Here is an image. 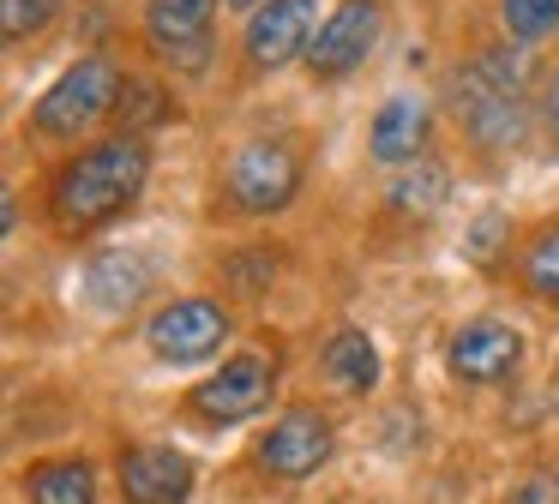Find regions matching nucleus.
I'll use <instances>...</instances> for the list:
<instances>
[{"instance_id":"nucleus-19","label":"nucleus","mask_w":559,"mask_h":504,"mask_svg":"<svg viewBox=\"0 0 559 504\" xmlns=\"http://www.w3.org/2000/svg\"><path fill=\"white\" fill-rule=\"evenodd\" d=\"M499 19L518 43H542L559 31V0H499Z\"/></svg>"},{"instance_id":"nucleus-17","label":"nucleus","mask_w":559,"mask_h":504,"mask_svg":"<svg viewBox=\"0 0 559 504\" xmlns=\"http://www.w3.org/2000/svg\"><path fill=\"white\" fill-rule=\"evenodd\" d=\"M445 192H451V175L439 163H415V168H403L397 180H391V211H403V216H433L439 204H445Z\"/></svg>"},{"instance_id":"nucleus-11","label":"nucleus","mask_w":559,"mask_h":504,"mask_svg":"<svg viewBox=\"0 0 559 504\" xmlns=\"http://www.w3.org/2000/svg\"><path fill=\"white\" fill-rule=\"evenodd\" d=\"M313 12L319 0H271L247 19V60L253 67H289L295 55L313 48Z\"/></svg>"},{"instance_id":"nucleus-23","label":"nucleus","mask_w":559,"mask_h":504,"mask_svg":"<svg viewBox=\"0 0 559 504\" xmlns=\"http://www.w3.org/2000/svg\"><path fill=\"white\" fill-rule=\"evenodd\" d=\"M506 504H559V468H530V475L506 492Z\"/></svg>"},{"instance_id":"nucleus-16","label":"nucleus","mask_w":559,"mask_h":504,"mask_svg":"<svg viewBox=\"0 0 559 504\" xmlns=\"http://www.w3.org/2000/svg\"><path fill=\"white\" fill-rule=\"evenodd\" d=\"M31 504H91L97 499V475H91L85 456H55V463H37L25 475Z\"/></svg>"},{"instance_id":"nucleus-25","label":"nucleus","mask_w":559,"mask_h":504,"mask_svg":"<svg viewBox=\"0 0 559 504\" xmlns=\"http://www.w3.org/2000/svg\"><path fill=\"white\" fill-rule=\"evenodd\" d=\"M547 127H554V144H559V72L547 79Z\"/></svg>"},{"instance_id":"nucleus-12","label":"nucleus","mask_w":559,"mask_h":504,"mask_svg":"<svg viewBox=\"0 0 559 504\" xmlns=\"http://www.w3.org/2000/svg\"><path fill=\"white\" fill-rule=\"evenodd\" d=\"M193 463L169 444H133L121 451V499L127 504H187Z\"/></svg>"},{"instance_id":"nucleus-24","label":"nucleus","mask_w":559,"mask_h":504,"mask_svg":"<svg viewBox=\"0 0 559 504\" xmlns=\"http://www.w3.org/2000/svg\"><path fill=\"white\" fill-rule=\"evenodd\" d=\"M499 235H506V216H481V223L469 228V240H463V252H469L475 264H487L499 252Z\"/></svg>"},{"instance_id":"nucleus-4","label":"nucleus","mask_w":559,"mask_h":504,"mask_svg":"<svg viewBox=\"0 0 559 504\" xmlns=\"http://www.w3.org/2000/svg\"><path fill=\"white\" fill-rule=\"evenodd\" d=\"M223 180H229V199L241 204V211L271 216L301 192V156H295V144H283V139H253V144L235 151V163H229Z\"/></svg>"},{"instance_id":"nucleus-2","label":"nucleus","mask_w":559,"mask_h":504,"mask_svg":"<svg viewBox=\"0 0 559 504\" xmlns=\"http://www.w3.org/2000/svg\"><path fill=\"white\" fill-rule=\"evenodd\" d=\"M145 175H151V151L133 139V132L91 144V151H79L73 163L55 175V187H49L55 223H61V228H97V223H109L115 211H127V204L139 199Z\"/></svg>"},{"instance_id":"nucleus-10","label":"nucleus","mask_w":559,"mask_h":504,"mask_svg":"<svg viewBox=\"0 0 559 504\" xmlns=\"http://www.w3.org/2000/svg\"><path fill=\"white\" fill-rule=\"evenodd\" d=\"M271 379H277V367L265 355H235L223 360V372L193 384V408L205 420H247L271 403Z\"/></svg>"},{"instance_id":"nucleus-15","label":"nucleus","mask_w":559,"mask_h":504,"mask_svg":"<svg viewBox=\"0 0 559 504\" xmlns=\"http://www.w3.org/2000/svg\"><path fill=\"white\" fill-rule=\"evenodd\" d=\"M319 367H325V379L337 384L343 396H361L379 384V348L367 331H337L325 343V355H319Z\"/></svg>"},{"instance_id":"nucleus-22","label":"nucleus","mask_w":559,"mask_h":504,"mask_svg":"<svg viewBox=\"0 0 559 504\" xmlns=\"http://www.w3.org/2000/svg\"><path fill=\"white\" fill-rule=\"evenodd\" d=\"M271 276H277V259H271V252H253V259H229V264H223V283L241 288V295L271 288Z\"/></svg>"},{"instance_id":"nucleus-18","label":"nucleus","mask_w":559,"mask_h":504,"mask_svg":"<svg viewBox=\"0 0 559 504\" xmlns=\"http://www.w3.org/2000/svg\"><path fill=\"white\" fill-rule=\"evenodd\" d=\"M523 288L535 300H554L559 307V223L530 240V252H523Z\"/></svg>"},{"instance_id":"nucleus-6","label":"nucleus","mask_w":559,"mask_h":504,"mask_svg":"<svg viewBox=\"0 0 559 504\" xmlns=\"http://www.w3.org/2000/svg\"><path fill=\"white\" fill-rule=\"evenodd\" d=\"M331 444L337 439H331V420L319 415V408H289V415L259 439V468H265L271 480H307L331 463Z\"/></svg>"},{"instance_id":"nucleus-8","label":"nucleus","mask_w":559,"mask_h":504,"mask_svg":"<svg viewBox=\"0 0 559 504\" xmlns=\"http://www.w3.org/2000/svg\"><path fill=\"white\" fill-rule=\"evenodd\" d=\"M211 19H217V0H151L145 36L169 67L205 72L211 67Z\"/></svg>"},{"instance_id":"nucleus-1","label":"nucleus","mask_w":559,"mask_h":504,"mask_svg":"<svg viewBox=\"0 0 559 504\" xmlns=\"http://www.w3.org/2000/svg\"><path fill=\"white\" fill-rule=\"evenodd\" d=\"M451 108L481 151H511L530 127V67L518 48H475L451 72Z\"/></svg>"},{"instance_id":"nucleus-14","label":"nucleus","mask_w":559,"mask_h":504,"mask_svg":"<svg viewBox=\"0 0 559 504\" xmlns=\"http://www.w3.org/2000/svg\"><path fill=\"white\" fill-rule=\"evenodd\" d=\"M145 288H151V264L139 252H103L85 271V295L103 312H133L145 300Z\"/></svg>"},{"instance_id":"nucleus-7","label":"nucleus","mask_w":559,"mask_h":504,"mask_svg":"<svg viewBox=\"0 0 559 504\" xmlns=\"http://www.w3.org/2000/svg\"><path fill=\"white\" fill-rule=\"evenodd\" d=\"M445 367H451V379H463V384H506L511 372L523 367V336L499 319H469V324L451 331Z\"/></svg>"},{"instance_id":"nucleus-9","label":"nucleus","mask_w":559,"mask_h":504,"mask_svg":"<svg viewBox=\"0 0 559 504\" xmlns=\"http://www.w3.org/2000/svg\"><path fill=\"white\" fill-rule=\"evenodd\" d=\"M373 43H379V0H343V7L319 24L313 48H307V67H313L319 79H343V72H355L373 55Z\"/></svg>"},{"instance_id":"nucleus-20","label":"nucleus","mask_w":559,"mask_h":504,"mask_svg":"<svg viewBox=\"0 0 559 504\" xmlns=\"http://www.w3.org/2000/svg\"><path fill=\"white\" fill-rule=\"evenodd\" d=\"M55 7H61V0H0V24H7V43H25V36H37L43 24L55 19Z\"/></svg>"},{"instance_id":"nucleus-21","label":"nucleus","mask_w":559,"mask_h":504,"mask_svg":"<svg viewBox=\"0 0 559 504\" xmlns=\"http://www.w3.org/2000/svg\"><path fill=\"white\" fill-rule=\"evenodd\" d=\"M115 115H121L127 132L139 139V127H151V120L169 115V96H163L157 84H127V96H121V108H115Z\"/></svg>"},{"instance_id":"nucleus-5","label":"nucleus","mask_w":559,"mask_h":504,"mask_svg":"<svg viewBox=\"0 0 559 504\" xmlns=\"http://www.w3.org/2000/svg\"><path fill=\"white\" fill-rule=\"evenodd\" d=\"M223 336H229V312H223L217 300H175V307H163L157 319L145 324L151 355L169 360V367H193V360L217 355Z\"/></svg>"},{"instance_id":"nucleus-13","label":"nucleus","mask_w":559,"mask_h":504,"mask_svg":"<svg viewBox=\"0 0 559 504\" xmlns=\"http://www.w3.org/2000/svg\"><path fill=\"white\" fill-rule=\"evenodd\" d=\"M427 144V96H391L373 115V163H421Z\"/></svg>"},{"instance_id":"nucleus-3","label":"nucleus","mask_w":559,"mask_h":504,"mask_svg":"<svg viewBox=\"0 0 559 504\" xmlns=\"http://www.w3.org/2000/svg\"><path fill=\"white\" fill-rule=\"evenodd\" d=\"M127 96V79L109 55H85L79 67H67L61 79L49 84V96H37L31 108V127L43 139H79L85 127H97L103 115H115Z\"/></svg>"},{"instance_id":"nucleus-26","label":"nucleus","mask_w":559,"mask_h":504,"mask_svg":"<svg viewBox=\"0 0 559 504\" xmlns=\"http://www.w3.org/2000/svg\"><path fill=\"white\" fill-rule=\"evenodd\" d=\"M229 7H241V12H259V7H271V0H229Z\"/></svg>"}]
</instances>
